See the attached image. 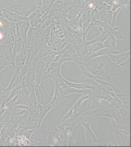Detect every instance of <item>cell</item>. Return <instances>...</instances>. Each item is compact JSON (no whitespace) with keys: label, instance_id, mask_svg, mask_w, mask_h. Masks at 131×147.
Segmentation results:
<instances>
[{"label":"cell","instance_id":"3957f363","mask_svg":"<svg viewBox=\"0 0 131 147\" xmlns=\"http://www.w3.org/2000/svg\"><path fill=\"white\" fill-rule=\"evenodd\" d=\"M39 2V5L40 7H43V0H38Z\"/></svg>","mask_w":131,"mask_h":147},{"label":"cell","instance_id":"5b68a950","mask_svg":"<svg viewBox=\"0 0 131 147\" xmlns=\"http://www.w3.org/2000/svg\"><path fill=\"white\" fill-rule=\"evenodd\" d=\"M0 73H1V72H0Z\"/></svg>","mask_w":131,"mask_h":147},{"label":"cell","instance_id":"6da1fadb","mask_svg":"<svg viewBox=\"0 0 131 147\" xmlns=\"http://www.w3.org/2000/svg\"><path fill=\"white\" fill-rule=\"evenodd\" d=\"M9 65H11V64L8 59L4 57H0V72H1L3 69Z\"/></svg>","mask_w":131,"mask_h":147},{"label":"cell","instance_id":"7a4b0ae2","mask_svg":"<svg viewBox=\"0 0 131 147\" xmlns=\"http://www.w3.org/2000/svg\"><path fill=\"white\" fill-rule=\"evenodd\" d=\"M5 37V34L2 32H0V41H1L2 40H3Z\"/></svg>","mask_w":131,"mask_h":147},{"label":"cell","instance_id":"277c9868","mask_svg":"<svg viewBox=\"0 0 131 147\" xmlns=\"http://www.w3.org/2000/svg\"><path fill=\"white\" fill-rule=\"evenodd\" d=\"M3 23L1 21H0V27H3Z\"/></svg>","mask_w":131,"mask_h":147}]
</instances>
